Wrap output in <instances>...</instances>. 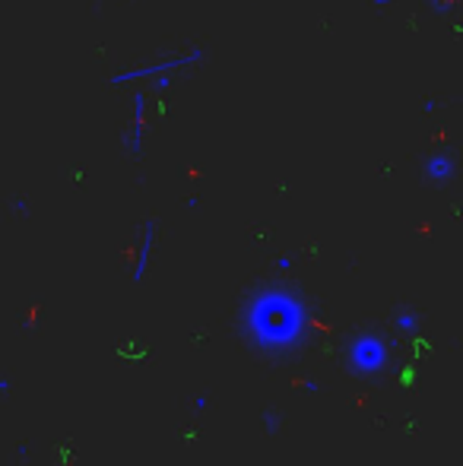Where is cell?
Returning <instances> with one entry per match:
<instances>
[{
    "instance_id": "6da1fadb",
    "label": "cell",
    "mask_w": 463,
    "mask_h": 466,
    "mask_svg": "<svg viewBox=\"0 0 463 466\" xmlns=\"http://www.w3.org/2000/svg\"><path fill=\"white\" fill-rule=\"evenodd\" d=\"M425 175H429L432 181H450V175H454V162H450L448 156H432L429 162H425Z\"/></svg>"
}]
</instances>
